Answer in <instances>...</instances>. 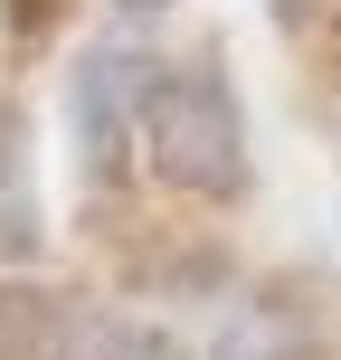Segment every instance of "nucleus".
<instances>
[{
  "label": "nucleus",
  "mask_w": 341,
  "mask_h": 360,
  "mask_svg": "<svg viewBox=\"0 0 341 360\" xmlns=\"http://www.w3.org/2000/svg\"><path fill=\"white\" fill-rule=\"evenodd\" d=\"M143 152L171 190L190 199H237L247 190V114H237V86L199 57V67H162L143 105Z\"/></svg>",
  "instance_id": "nucleus-1"
},
{
  "label": "nucleus",
  "mask_w": 341,
  "mask_h": 360,
  "mask_svg": "<svg viewBox=\"0 0 341 360\" xmlns=\"http://www.w3.org/2000/svg\"><path fill=\"white\" fill-rule=\"evenodd\" d=\"M152 57L124 48V38H105V48L76 57V86H67V133H76V162H86V180H124V143L133 124H143L152 105Z\"/></svg>",
  "instance_id": "nucleus-2"
},
{
  "label": "nucleus",
  "mask_w": 341,
  "mask_h": 360,
  "mask_svg": "<svg viewBox=\"0 0 341 360\" xmlns=\"http://www.w3.org/2000/svg\"><path fill=\"white\" fill-rule=\"evenodd\" d=\"M0 247L10 256H38V190H29V133L19 114L0 105Z\"/></svg>",
  "instance_id": "nucleus-3"
},
{
  "label": "nucleus",
  "mask_w": 341,
  "mask_h": 360,
  "mask_svg": "<svg viewBox=\"0 0 341 360\" xmlns=\"http://www.w3.org/2000/svg\"><path fill=\"white\" fill-rule=\"evenodd\" d=\"M76 360H180L171 332H143V323H86L76 332Z\"/></svg>",
  "instance_id": "nucleus-4"
},
{
  "label": "nucleus",
  "mask_w": 341,
  "mask_h": 360,
  "mask_svg": "<svg viewBox=\"0 0 341 360\" xmlns=\"http://www.w3.org/2000/svg\"><path fill=\"white\" fill-rule=\"evenodd\" d=\"M218 360H294V323H285V313H266V304L237 313V323L218 332Z\"/></svg>",
  "instance_id": "nucleus-5"
},
{
  "label": "nucleus",
  "mask_w": 341,
  "mask_h": 360,
  "mask_svg": "<svg viewBox=\"0 0 341 360\" xmlns=\"http://www.w3.org/2000/svg\"><path fill=\"white\" fill-rule=\"evenodd\" d=\"M0 360H10V323H0Z\"/></svg>",
  "instance_id": "nucleus-6"
},
{
  "label": "nucleus",
  "mask_w": 341,
  "mask_h": 360,
  "mask_svg": "<svg viewBox=\"0 0 341 360\" xmlns=\"http://www.w3.org/2000/svg\"><path fill=\"white\" fill-rule=\"evenodd\" d=\"M114 10H143V0H114Z\"/></svg>",
  "instance_id": "nucleus-7"
}]
</instances>
